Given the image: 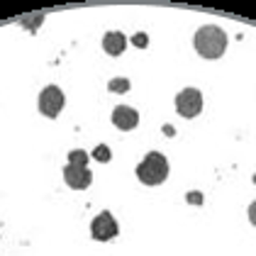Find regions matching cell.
<instances>
[{
  "mask_svg": "<svg viewBox=\"0 0 256 256\" xmlns=\"http://www.w3.org/2000/svg\"><path fill=\"white\" fill-rule=\"evenodd\" d=\"M120 234V227H118V220L110 215L108 210H102L93 222H90V236L96 242H110Z\"/></svg>",
  "mask_w": 256,
  "mask_h": 256,
  "instance_id": "5",
  "label": "cell"
},
{
  "mask_svg": "<svg viewBox=\"0 0 256 256\" xmlns=\"http://www.w3.org/2000/svg\"><path fill=\"white\" fill-rule=\"evenodd\" d=\"M42 20H44V15H37L34 20H27V18H20V24H24V27H30V30L34 32V30H37V27L42 24Z\"/></svg>",
  "mask_w": 256,
  "mask_h": 256,
  "instance_id": "10",
  "label": "cell"
},
{
  "mask_svg": "<svg viewBox=\"0 0 256 256\" xmlns=\"http://www.w3.org/2000/svg\"><path fill=\"white\" fill-rule=\"evenodd\" d=\"M112 124H115L118 130L130 132V130H134L139 124V112L134 108H130V105H118V108L112 110Z\"/></svg>",
  "mask_w": 256,
  "mask_h": 256,
  "instance_id": "7",
  "label": "cell"
},
{
  "mask_svg": "<svg viewBox=\"0 0 256 256\" xmlns=\"http://www.w3.org/2000/svg\"><path fill=\"white\" fill-rule=\"evenodd\" d=\"M249 220H252V224L256 227V200L249 205Z\"/></svg>",
  "mask_w": 256,
  "mask_h": 256,
  "instance_id": "12",
  "label": "cell"
},
{
  "mask_svg": "<svg viewBox=\"0 0 256 256\" xmlns=\"http://www.w3.org/2000/svg\"><path fill=\"white\" fill-rule=\"evenodd\" d=\"M137 178L144 186H158L168 178V158L158 152H149L137 166Z\"/></svg>",
  "mask_w": 256,
  "mask_h": 256,
  "instance_id": "3",
  "label": "cell"
},
{
  "mask_svg": "<svg viewBox=\"0 0 256 256\" xmlns=\"http://www.w3.org/2000/svg\"><path fill=\"white\" fill-rule=\"evenodd\" d=\"M176 110L178 115L186 120L198 118L200 110H202V93L198 88H183L176 96Z\"/></svg>",
  "mask_w": 256,
  "mask_h": 256,
  "instance_id": "4",
  "label": "cell"
},
{
  "mask_svg": "<svg viewBox=\"0 0 256 256\" xmlns=\"http://www.w3.org/2000/svg\"><path fill=\"white\" fill-rule=\"evenodd\" d=\"M124 46H127V37H124L122 32H108V34L102 37V49H105V54H110V56H120V54L124 52Z\"/></svg>",
  "mask_w": 256,
  "mask_h": 256,
  "instance_id": "8",
  "label": "cell"
},
{
  "mask_svg": "<svg viewBox=\"0 0 256 256\" xmlns=\"http://www.w3.org/2000/svg\"><path fill=\"white\" fill-rule=\"evenodd\" d=\"M93 156L98 158V161H110V149H108L105 144H100L98 149L93 152Z\"/></svg>",
  "mask_w": 256,
  "mask_h": 256,
  "instance_id": "11",
  "label": "cell"
},
{
  "mask_svg": "<svg viewBox=\"0 0 256 256\" xmlns=\"http://www.w3.org/2000/svg\"><path fill=\"white\" fill-rule=\"evenodd\" d=\"M164 134H166V137H174V127L166 124V127H164Z\"/></svg>",
  "mask_w": 256,
  "mask_h": 256,
  "instance_id": "13",
  "label": "cell"
},
{
  "mask_svg": "<svg viewBox=\"0 0 256 256\" xmlns=\"http://www.w3.org/2000/svg\"><path fill=\"white\" fill-rule=\"evenodd\" d=\"M196 49L202 59H220L227 52V32L217 24H202L196 32Z\"/></svg>",
  "mask_w": 256,
  "mask_h": 256,
  "instance_id": "1",
  "label": "cell"
},
{
  "mask_svg": "<svg viewBox=\"0 0 256 256\" xmlns=\"http://www.w3.org/2000/svg\"><path fill=\"white\" fill-rule=\"evenodd\" d=\"M61 108H64V93L59 86H46L40 93V112L44 118H59Z\"/></svg>",
  "mask_w": 256,
  "mask_h": 256,
  "instance_id": "6",
  "label": "cell"
},
{
  "mask_svg": "<svg viewBox=\"0 0 256 256\" xmlns=\"http://www.w3.org/2000/svg\"><path fill=\"white\" fill-rule=\"evenodd\" d=\"M88 158H90V154L83 152V149L68 152V164H66V168H64L66 186H71V188H76V190H86V188L93 183V174L88 171Z\"/></svg>",
  "mask_w": 256,
  "mask_h": 256,
  "instance_id": "2",
  "label": "cell"
},
{
  "mask_svg": "<svg viewBox=\"0 0 256 256\" xmlns=\"http://www.w3.org/2000/svg\"><path fill=\"white\" fill-rule=\"evenodd\" d=\"M130 78H112L108 83V88H110V93H127L130 90Z\"/></svg>",
  "mask_w": 256,
  "mask_h": 256,
  "instance_id": "9",
  "label": "cell"
}]
</instances>
